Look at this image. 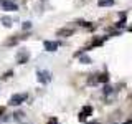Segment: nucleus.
Here are the masks:
<instances>
[{
  "mask_svg": "<svg viewBox=\"0 0 132 124\" xmlns=\"http://www.w3.org/2000/svg\"><path fill=\"white\" fill-rule=\"evenodd\" d=\"M23 101H27V94H25V93L13 94V96L10 98V104H12V106H18V104H22Z\"/></svg>",
  "mask_w": 132,
  "mask_h": 124,
  "instance_id": "obj_1",
  "label": "nucleus"
},
{
  "mask_svg": "<svg viewBox=\"0 0 132 124\" xmlns=\"http://www.w3.org/2000/svg\"><path fill=\"white\" fill-rule=\"evenodd\" d=\"M28 58H30V53H28L27 50H20V51L16 53V63L23 65V63H27V61H28Z\"/></svg>",
  "mask_w": 132,
  "mask_h": 124,
  "instance_id": "obj_2",
  "label": "nucleus"
},
{
  "mask_svg": "<svg viewBox=\"0 0 132 124\" xmlns=\"http://www.w3.org/2000/svg\"><path fill=\"white\" fill-rule=\"evenodd\" d=\"M89 114H93V107H91V106H84V107H82V111L78 114V119H79L81 122H84L86 118H88Z\"/></svg>",
  "mask_w": 132,
  "mask_h": 124,
  "instance_id": "obj_3",
  "label": "nucleus"
},
{
  "mask_svg": "<svg viewBox=\"0 0 132 124\" xmlns=\"http://www.w3.org/2000/svg\"><path fill=\"white\" fill-rule=\"evenodd\" d=\"M36 76H38V81L40 83H50L51 81V74H50V71H38L36 73Z\"/></svg>",
  "mask_w": 132,
  "mask_h": 124,
  "instance_id": "obj_4",
  "label": "nucleus"
},
{
  "mask_svg": "<svg viewBox=\"0 0 132 124\" xmlns=\"http://www.w3.org/2000/svg\"><path fill=\"white\" fill-rule=\"evenodd\" d=\"M43 45H45V50H46V51H56L58 47H60L58 41H50V40H46Z\"/></svg>",
  "mask_w": 132,
  "mask_h": 124,
  "instance_id": "obj_5",
  "label": "nucleus"
},
{
  "mask_svg": "<svg viewBox=\"0 0 132 124\" xmlns=\"http://www.w3.org/2000/svg\"><path fill=\"white\" fill-rule=\"evenodd\" d=\"M2 7L5 8V10H13V12L18 8V7H16V3L10 2V0H3V2H2Z\"/></svg>",
  "mask_w": 132,
  "mask_h": 124,
  "instance_id": "obj_6",
  "label": "nucleus"
},
{
  "mask_svg": "<svg viewBox=\"0 0 132 124\" xmlns=\"http://www.w3.org/2000/svg\"><path fill=\"white\" fill-rule=\"evenodd\" d=\"M74 56H76V58H79V61H82L84 65H89V63H91V58H89V56H86L82 51H81V53H76Z\"/></svg>",
  "mask_w": 132,
  "mask_h": 124,
  "instance_id": "obj_7",
  "label": "nucleus"
},
{
  "mask_svg": "<svg viewBox=\"0 0 132 124\" xmlns=\"http://www.w3.org/2000/svg\"><path fill=\"white\" fill-rule=\"evenodd\" d=\"M73 35V28H61L58 30V36H69Z\"/></svg>",
  "mask_w": 132,
  "mask_h": 124,
  "instance_id": "obj_8",
  "label": "nucleus"
},
{
  "mask_svg": "<svg viewBox=\"0 0 132 124\" xmlns=\"http://www.w3.org/2000/svg\"><path fill=\"white\" fill-rule=\"evenodd\" d=\"M97 5L99 7H111V5H114V0H97Z\"/></svg>",
  "mask_w": 132,
  "mask_h": 124,
  "instance_id": "obj_9",
  "label": "nucleus"
},
{
  "mask_svg": "<svg viewBox=\"0 0 132 124\" xmlns=\"http://www.w3.org/2000/svg\"><path fill=\"white\" fill-rule=\"evenodd\" d=\"M0 23H3V27H12V18L10 17H2Z\"/></svg>",
  "mask_w": 132,
  "mask_h": 124,
  "instance_id": "obj_10",
  "label": "nucleus"
},
{
  "mask_svg": "<svg viewBox=\"0 0 132 124\" xmlns=\"http://www.w3.org/2000/svg\"><path fill=\"white\" fill-rule=\"evenodd\" d=\"M97 81H101V83H107V81H109V76H107V74H99Z\"/></svg>",
  "mask_w": 132,
  "mask_h": 124,
  "instance_id": "obj_11",
  "label": "nucleus"
},
{
  "mask_svg": "<svg viewBox=\"0 0 132 124\" xmlns=\"http://www.w3.org/2000/svg\"><path fill=\"white\" fill-rule=\"evenodd\" d=\"M124 25H126V18L122 17V20H121V22H117V23H116V27H117V28H122Z\"/></svg>",
  "mask_w": 132,
  "mask_h": 124,
  "instance_id": "obj_12",
  "label": "nucleus"
},
{
  "mask_svg": "<svg viewBox=\"0 0 132 124\" xmlns=\"http://www.w3.org/2000/svg\"><path fill=\"white\" fill-rule=\"evenodd\" d=\"M102 91H104V94H111V91H112V88H111V86H104V89H102Z\"/></svg>",
  "mask_w": 132,
  "mask_h": 124,
  "instance_id": "obj_13",
  "label": "nucleus"
},
{
  "mask_svg": "<svg viewBox=\"0 0 132 124\" xmlns=\"http://www.w3.org/2000/svg\"><path fill=\"white\" fill-rule=\"evenodd\" d=\"M22 27H23V30H30V28H31V23L30 22H25Z\"/></svg>",
  "mask_w": 132,
  "mask_h": 124,
  "instance_id": "obj_14",
  "label": "nucleus"
},
{
  "mask_svg": "<svg viewBox=\"0 0 132 124\" xmlns=\"http://www.w3.org/2000/svg\"><path fill=\"white\" fill-rule=\"evenodd\" d=\"M48 124H58V119H56V118H51V119L48 121Z\"/></svg>",
  "mask_w": 132,
  "mask_h": 124,
  "instance_id": "obj_15",
  "label": "nucleus"
},
{
  "mask_svg": "<svg viewBox=\"0 0 132 124\" xmlns=\"http://www.w3.org/2000/svg\"><path fill=\"white\" fill-rule=\"evenodd\" d=\"M88 124H101V122H97V121H93V122H88Z\"/></svg>",
  "mask_w": 132,
  "mask_h": 124,
  "instance_id": "obj_16",
  "label": "nucleus"
},
{
  "mask_svg": "<svg viewBox=\"0 0 132 124\" xmlns=\"http://www.w3.org/2000/svg\"><path fill=\"white\" fill-rule=\"evenodd\" d=\"M124 124H132V119H130V121H127V122H124Z\"/></svg>",
  "mask_w": 132,
  "mask_h": 124,
  "instance_id": "obj_17",
  "label": "nucleus"
},
{
  "mask_svg": "<svg viewBox=\"0 0 132 124\" xmlns=\"http://www.w3.org/2000/svg\"><path fill=\"white\" fill-rule=\"evenodd\" d=\"M0 114H3V107H0Z\"/></svg>",
  "mask_w": 132,
  "mask_h": 124,
  "instance_id": "obj_18",
  "label": "nucleus"
}]
</instances>
